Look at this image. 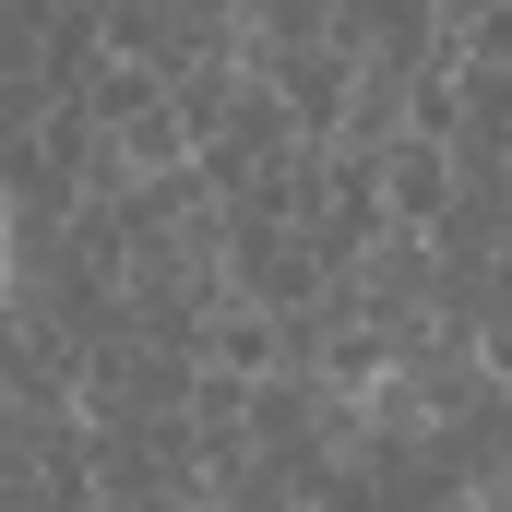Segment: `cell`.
I'll use <instances>...</instances> for the list:
<instances>
[]
</instances>
